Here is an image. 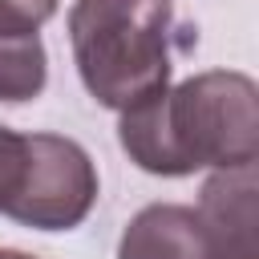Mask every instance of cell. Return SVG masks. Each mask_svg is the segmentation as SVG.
<instances>
[{"label": "cell", "instance_id": "cell-1", "mask_svg": "<svg viewBox=\"0 0 259 259\" xmlns=\"http://www.w3.org/2000/svg\"><path fill=\"white\" fill-rule=\"evenodd\" d=\"M117 142L158 178L235 170L259 158V89L239 69H206L121 109Z\"/></svg>", "mask_w": 259, "mask_h": 259}, {"label": "cell", "instance_id": "cell-2", "mask_svg": "<svg viewBox=\"0 0 259 259\" xmlns=\"http://www.w3.org/2000/svg\"><path fill=\"white\" fill-rule=\"evenodd\" d=\"M69 45L85 93L121 113L170 85L174 4L170 0H73Z\"/></svg>", "mask_w": 259, "mask_h": 259}, {"label": "cell", "instance_id": "cell-3", "mask_svg": "<svg viewBox=\"0 0 259 259\" xmlns=\"http://www.w3.org/2000/svg\"><path fill=\"white\" fill-rule=\"evenodd\" d=\"M89 150L61 134H16L0 146V214L32 231H73L97 202Z\"/></svg>", "mask_w": 259, "mask_h": 259}, {"label": "cell", "instance_id": "cell-4", "mask_svg": "<svg viewBox=\"0 0 259 259\" xmlns=\"http://www.w3.org/2000/svg\"><path fill=\"white\" fill-rule=\"evenodd\" d=\"M198 235L202 259H255V227H259V170L235 166L214 170L198 190Z\"/></svg>", "mask_w": 259, "mask_h": 259}, {"label": "cell", "instance_id": "cell-5", "mask_svg": "<svg viewBox=\"0 0 259 259\" xmlns=\"http://www.w3.org/2000/svg\"><path fill=\"white\" fill-rule=\"evenodd\" d=\"M117 259H202L194 206L182 202L142 206L117 239Z\"/></svg>", "mask_w": 259, "mask_h": 259}, {"label": "cell", "instance_id": "cell-6", "mask_svg": "<svg viewBox=\"0 0 259 259\" xmlns=\"http://www.w3.org/2000/svg\"><path fill=\"white\" fill-rule=\"evenodd\" d=\"M49 81V53L40 32L32 36H0V101L20 105L45 93Z\"/></svg>", "mask_w": 259, "mask_h": 259}, {"label": "cell", "instance_id": "cell-7", "mask_svg": "<svg viewBox=\"0 0 259 259\" xmlns=\"http://www.w3.org/2000/svg\"><path fill=\"white\" fill-rule=\"evenodd\" d=\"M53 12L57 0H0V36H32Z\"/></svg>", "mask_w": 259, "mask_h": 259}, {"label": "cell", "instance_id": "cell-8", "mask_svg": "<svg viewBox=\"0 0 259 259\" xmlns=\"http://www.w3.org/2000/svg\"><path fill=\"white\" fill-rule=\"evenodd\" d=\"M0 259H36L28 251H16V247H0Z\"/></svg>", "mask_w": 259, "mask_h": 259}, {"label": "cell", "instance_id": "cell-9", "mask_svg": "<svg viewBox=\"0 0 259 259\" xmlns=\"http://www.w3.org/2000/svg\"><path fill=\"white\" fill-rule=\"evenodd\" d=\"M4 138H8V125H0V146H4Z\"/></svg>", "mask_w": 259, "mask_h": 259}]
</instances>
